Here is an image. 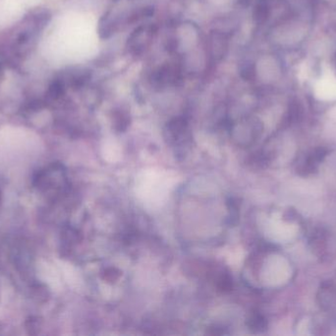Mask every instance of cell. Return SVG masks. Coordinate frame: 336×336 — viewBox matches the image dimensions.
Listing matches in <instances>:
<instances>
[{
	"instance_id": "cell-1",
	"label": "cell",
	"mask_w": 336,
	"mask_h": 336,
	"mask_svg": "<svg viewBox=\"0 0 336 336\" xmlns=\"http://www.w3.org/2000/svg\"><path fill=\"white\" fill-rule=\"evenodd\" d=\"M155 34L154 26H140L128 37L127 46L133 55L141 54L151 43Z\"/></svg>"
},
{
	"instance_id": "cell-2",
	"label": "cell",
	"mask_w": 336,
	"mask_h": 336,
	"mask_svg": "<svg viewBox=\"0 0 336 336\" xmlns=\"http://www.w3.org/2000/svg\"><path fill=\"white\" fill-rule=\"evenodd\" d=\"M181 72L176 66L163 65L151 74L150 82L154 88L163 89L166 86H176L181 83Z\"/></svg>"
},
{
	"instance_id": "cell-3",
	"label": "cell",
	"mask_w": 336,
	"mask_h": 336,
	"mask_svg": "<svg viewBox=\"0 0 336 336\" xmlns=\"http://www.w3.org/2000/svg\"><path fill=\"white\" fill-rule=\"evenodd\" d=\"M166 134L168 141L175 145H185L191 139L188 122L184 117H175L166 124Z\"/></svg>"
},
{
	"instance_id": "cell-4",
	"label": "cell",
	"mask_w": 336,
	"mask_h": 336,
	"mask_svg": "<svg viewBox=\"0 0 336 336\" xmlns=\"http://www.w3.org/2000/svg\"><path fill=\"white\" fill-rule=\"evenodd\" d=\"M113 126L118 131H124L130 124V116L127 111L117 109L113 112Z\"/></svg>"
},
{
	"instance_id": "cell-5",
	"label": "cell",
	"mask_w": 336,
	"mask_h": 336,
	"mask_svg": "<svg viewBox=\"0 0 336 336\" xmlns=\"http://www.w3.org/2000/svg\"><path fill=\"white\" fill-rule=\"evenodd\" d=\"M211 43L212 50L215 51V54L219 53L220 56L224 55L225 50L227 48V38L221 32H214L211 34Z\"/></svg>"
},
{
	"instance_id": "cell-6",
	"label": "cell",
	"mask_w": 336,
	"mask_h": 336,
	"mask_svg": "<svg viewBox=\"0 0 336 336\" xmlns=\"http://www.w3.org/2000/svg\"><path fill=\"white\" fill-rule=\"evenodd\" d=\"M248 326L254 332L262 331L266 327V321L262 315L252 314L248 320Z\"/></svg>"
},
{
	"instance_id": "cell-7",
	"label": "cell",
	"mask_w": 336,
	"mask_h": 336,
	"mask_svg": "<svg viewBox=\"0 0 336 336\" xmlns=\"http://www.w3.org/2000/svg\"><path fill=\"white\" fill-rule=\"evenodd\" d=\"M268 16V8L264 2H259L255 5L253 10V19L257 23L264 22Z\"/></svg>"
},
{
	"instance_id": "cell-8",
	"label": "cell",
	"mask_w": 336,
	"mask_h": 336,
	"mask_svg": "<svg viewBox=\"0 0 336 336\" xmlns=\"http://www.w3.org/2000/svg\"><path fill=\"white\" fill-rule=\"evenodd\" d=\"M64 92V83L62 81H54L49 89H48V94L52 99H57L59 98Z\"/></svg>"
},
{
	"instance_id": "cell-9",
	"label": "cell",
	"mask_w": 336,
	"mask_h": 336,
	"mask_svg": "<svg viewBox=\"0 0 336 336\" xmlns=\"http://www.w3.org/2000/svg\"><path fill=\"white\" fill-rule=\"evenodd\" d=\"M232 279L230 278L229 275H221L217 281V287L224 291V292H229L232 289Z\"/></svg>"
},
{
	"instance_id": "cell-10",
	"label": "cell",
	"mask_w": 336,
	"mask_h": 336,
	"mask_svg": "<svg viewBox=\"0 0 336 336\" xmlns=\"http://www.w3.org/2000/svg\"><path fill=\"white\" fill-rule=\"evenodd\" d=\"M120 275H121V273L119 270H117L116 268L110 267V268H106L104 270L103 279L107 280V281H114V280L118 279Z\"/></svg>"
},
{
	"instance_id": "cell-11",
	"label": "cell",
	"mask_w": 336,
	"mask_h": 336,
	"mask_svg": "<svg viewBox=\"0 0 336 336\" xmlns=\"http://www.w3.org/2000/svg\"><path fill=\"white\" fill-rule=\"evenodd\" d=\"M241 75L244 79L246 80H251L254 76V70L252 65H246L245 67L242 68L241 70Z\"/></svg>"
}]
</instances>
